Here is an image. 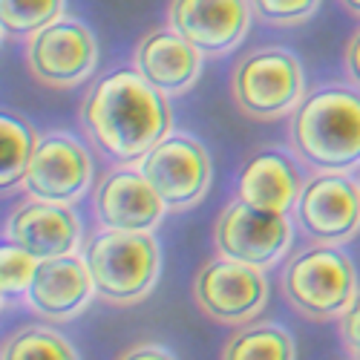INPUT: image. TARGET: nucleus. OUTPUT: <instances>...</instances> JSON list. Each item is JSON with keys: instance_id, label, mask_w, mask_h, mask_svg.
Masks as SVG:
<instances>
[{"instance_id": "nucleus-10", "label": "nucleus", "mask_w": 360, "mask_h": 360, "mask_svg": "<svg viewBox=\"0 0 360 360\" xmlns=\"http://www.w3.org/2000/svg\"><path fill=\"white\" fill-rule=\"evenodd\" d=\"M93 182L96 165L86 144L67 130H49L38 139L20 188L26 196L75 205L89 193Z\"/></svg>"}, {"instance_id": "nucleus-27", "label": "nucleus", "mask_w": 360, "mask_h": 360, "mask_svg": "<svg viewBox=\"0 0 360 360\" xmlns=\"http://www.w3.org/2000/svg\"><path fill=\"white\" fill-rule=\"evenodd\" d=\"M340 6H343L352 18H357V20H360V0H340Z\"/></svg>"}, {"instance_id": "nucleus-14", "label": "nucleus", "mask_w": 360, "mask_h": 360, "mask_svg": "<svg viewBox=\"0 0 360 360\" xmlns=\"http://www.w3.org/2000/svg\"><path fill=\"white\" fill-rule=\"evenodd\" d=\"M96 283L84 254H64L38 259L32 285L26 291V306L49 323H70L93 303Z\"/></svg>"}, {"instance_id": "nucleus-2", "label": "nucleus", "mask_w": 360, "mask_h": 360, "mask_svg": "<svg viewBox=\"0 0 360 360\" xmlns=\"http://www.w3.org/2000/svg\"><path fill=\"white\" fill-rule=\"evenodd\" d=\"M291 153L311 173H352L360 167V89L320 84L297 104L288 122Z\"/></svg>"}, {"instance_id": "nucleus-9", "label": "nucleus", "mask_w": 360, "mask_h": 360, "mask_svg": "<svg viewBox=\"0 0 360 360\" xmlns=\"http://www.w3.org/2000/svg\"><path fill=\"white\" fill-rule=\"evenodd\" d=\"M147 182L162 196L167 211L196 207L211 191V153L191 133H167L150 153L136 162Z\"/></svg>"}, {"instance_id": "nucleus-6", "label": "nucleus", "mask_w": 360, "mask_h": 360, "mask_svg": "<svg viewBox=\"0 0 360 360\" xmlns=\"http://www.w3.org/2000/svg\"><path fill=\"white\" fill-rule=\"evenodd\" d=\"M23 61L41 86L75 89L98 67V41L86 23L61 15L26 41Z\"/></svg>"}, {"instance_id": "nucleus-19", "label": "nucleus", "mask_w": 360, "mask_h": 360, "mask_svg": "<svg viewBox=\"0 0 360 360\" xmlns=\"http://www.w3.org/2000/svg\"><path fill=\"white\" fill-rule=\"evenodd\" d=\"M38 133L26 122L23 115L4 112L0 115V153H4V165H0V188L9 193L12 188L23 185L26 167L32 162V153L38 147Z\"/></svg>"}, {"instance_id": "nucleus-7", "label": "nucleus", "mask_w": 360, "mask_h": 360, "mask_svg": "<svg viewBox=\"0 0 360 360\" xmlns=\"http://www.w3.org/2000/svg\"><path fill=\"white\" fill-rule=\"evenodd\" d=\"M193 303L219 326H245L268 306V280L262 268L217 254L193 277Z\"/></svg>"}, {"instance_id": "nucleus-15", "label": "nucleus", "mask_w": 360, "mask_h": 360, "mask_svg": "<svg viewBox=\"0 0 360 360\" xmlns=\"http://www.w3.org/2000/svg\"><path fill=\"white\" fill-rule=\"evenodd\" d=\"M4 239L26 248L38 259L75 254L81 245V219L72 205L29 196L6 217Z\"/></svg>"}, {"instance_id": "nucleus-24", "label": "nucleus", "mask_w": 360, "mask_h": 360, "mask_svg": "<svg viewBox=\"0 0 360 360\" xmlns=\"http://www.w3.org/2000/svg\"><path fill=\"white\" fill-rule=\"evenodd\" d=\"M340 343L349 357H360V291L352 300V306L340 317Z\"/></svg>"}, {"instance_id": "nucleus-18", "label": "nucleus", "mask_w": 360, "mask_h": 360, "mask_svg": "<svg viewBox=\"0 0 360 360\" xmlns=\"http://www.w3.org/2000/svg\"><path fill=\"white\" fill-rule=\"evenodd\" d=\"M222 357L231 360H291L297 357L294 338L277 323H245L225 340Z\"/></svg>"}, {"instance_id": "nucleus-4", "label": "nucleus", "mask_w": 360, "mask_h": 360, "mask_svg": "<svg viewBox=\"0 0 360 360\" xmlns=\"http://www.w3.org/2000/svg\"><path fill=\"white\" fill-rule=\"evenodd\" d=\"M285 303L311 323L340 320L357 297V268L340 245L314 243L297 251L280 271Z\"/></svg>"}, {"instance_id": "nucleus-13", "label": "nucleus", "mask_w": 360, "mask_h": 360, "mask_svg": "<svg viewBox=\"0 0 360 360\" xmlns=\"http://www.w3.org/2000/svg\"><path fill=\"white\" fill-rule=\"evenodd\" d=\"M93 214L101 228L156 231L167 214V205L147 182L139 165H118L98 179L93 191Z\"/></svg>"}, {"instance_id": "nucleus-21", "label": "nucleus", "mask_w": 360, "mask_h": 360, "mask_svg": "<svg viewBox=\"0 0 360 360\" xmlns=\"http://www.w3.org/2000/svg\"><path fill=\"white\" fill-rule=\"evenodd\" d=\"M67 0H0V29L9 44L29 41L38 29L64 15Z\"/></svg>"}, {"instance_id": "nucleus-1", "label": "nucleus", "mask_w": 360, "mask_h": 360, "mask_svg": "<svg viewBox=\"0 0 360 360\" xmlns=\"http://www.w3.org/2000/svg\"><path fill=\"white\" fill-rule=\"evenodd\" d=\"M78 118L96 153L115 165L141 162L173 127L170 96L136 67L101 75L86 89Z\"/></svg>"}, {"instance_id": "nucleus-20", "label": "nucleus", "mask_w": 360, "mask_h": 360, "mask_svg": "<svg viewBox=\"0 0 360 360\" xmlns=\"http://www.w3.org/2000/svg\"><path fill=\"white\" fill-rule=\"evenodd\" d=\"M0 357L4 360H70V357H78V352L61 332L32 323L18 328V332H12L4 340Z\"/></svg>"}, {"instance_id": "nucleus-23", "label": "nucleus", "mask_w": 360, "mask_h": 360, "mask_svg": "<svg viewBox=\"0 0 360 360\" xmlns=\"http://www.w3.org/2000/svg\"><path fill=\"white\" fill-rule=\"evenodd\" d=\"M323 6V0H251V12L265 26H303Z\"/></svg>"}, {"instance_id": "nucleus-26", "label": "nucleus", "mask_w": 360, "mask_h": 360, "mask_svg": "<svg viewBox=\"0 0 360 360\" xmlns=\"http://www.w3.org/2000/svg\"><path fill=\"white\" fill-rule=\"evenodd\" d=\"M122 357H136V360H141V357H173V352L165 349L159 340H139L130 349H124Z\"/></svg>"}, {"instance_id": "nucleus-17", "label": "nucleus", "mask_w": 360, "mask_h": 360, "mask_svg": "<svg viewBox=\"0 0 360 360\" xmlns=\"http://www.w3.org/2000/svg\"><path fill=\"white\" fill-rule=\"evenodd\" d=\"M297 156L280 147H262L243 165L236 176V196L262 211L294 214V205L306 188V176Z\"/></svg>"}, {"instance_id": "nucleus-22", "label": "nucleus", "mask_w": 360, "mask_h": 360, "mask_svg": "<svg viewBox=\"0 0 360 360\" xmlns=\"http://www.w3.org/2000/svg\"><path fill=\"white\" fill-rule=\"evenodd\" d=\"M35 268H38V257L4 239V248H0V294H4L6 309L12 303H26V291L32 285Z\"/></svg>"}, {"instance_id": "nucleus-11", "label": "nucleus", "mask_w": 360, "mask_h": 360, "mask_svg": "<svg viewBox=\"0 0 360 360\" xmlns=\"http://www.w3.org/2000/svg\"><path fill=\"white\" fill-rule=\"evenodd\" d=\"M294 225L311 243L346 245L360 231V182L349 173H314L294 205Z\"/></svg>"}, {"instance_id": "nucleus-12", "label": "nucleus", "mask_w": 360, "mask_h": 360, "mask_svg": "<svg viewBox=\"0 0 360 360\" xmlns=\"http://www.w3.org/2000/svg\"><path fill=\"white\" fill-rule=\"evenodd\" d=\"M251 0H170L167 23L205 58L228 55L251 29Z\"/></svg>"}, {"instance_id": "nucleus-25", "label": "nucleus", "mask_w": 360, "mask_h": 360, "mask_svg": "<svg viewBox=\"0 0 360 360\" xmlns=\"http://www.w3.org/2000/svg\"><path fill=\"white\" fill-rule=\"evenodd\" d=\"M343 67H346L349 81L360 89V29L346 41V49H343Z\"/></svg>"}, {"instance_id": "nucleus-16", "label": "nucleus", "mask_w": 360, "mask_h": 360, "mask_svg": "<svg viewBox=\"0 0 360 360\" xmlns=\"http://www.w3.org/2000/svg\"><path fill=\"white\" fill-rule=\"evenodd\" d=\"M202 64L205 55L170 23L150 29L133 49V67L165 96L191 93L202 75Z\"/></svg>"}, {"instance_id": "nucleus-3", "label": "nucleus", "mask_w": 360, "mask_h": 360, "mask_svg": "<svg viewBox=\"0 0 360 360\" xmlns=\"http://www.w3.org/2000/svg\"><path fill=\"white\" fill-rule=\"evenodd\" d=\"M84 259L96 294L110 306H136L153 294L162 274V248L153 231L101 228L89 236Z\"/></svg>"}, {"instance_id": "nucleus-5", "label": "nucleus", "mask_w": 360, "mask_h": 360, "mask_svg": "<svg viewBox=\"0 0 360 360\" xmlns=\"http://www.w3.org/2000/svg\"><path fill=\"white\" fill-rule=\"evenodd\" d=\"M233 107L254 122H277L306 98L300 58L283 46H262L243 55L231 72Z\"/></svg>"}, {"instance_id": "nucleus-8", "label": "nucleus", "mask_w": 360, "mask_h": 360, "mask_svg": "<svg viewBox=\"0 0 360 360\" xmlns=\"http://www.w3.org/2000/svg\"><path fill=\"white\" fill-rule=\"evenodd\" d=\"M294 243V219L288 214L262 211L245 199H233L214 222V248L222 257L271 268Z\"/></svg>"}]
</instances>
